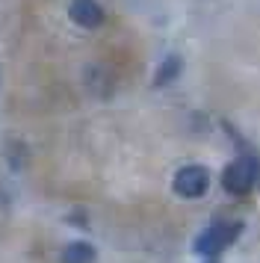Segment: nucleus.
Returning a JSON list of instances; mask_svg holds the SVG:
<instances>
[{"instance_id": "obj_1", "label": "nucleus", "mask_w": 260, "mask_h": 263, "mask_svg": "<svg viewBox=\"0 0 260 263\" xmlns=\"http://www.w3.org/2000/svg\"><path fill=\"white\" fill-rule=\"evenodd\" d=\"M243 231L239 222H213L210 228H204L195 239V251L198 254H207V257H216L219 251H225L231 242L236 239V234Z\"/></svg>"}, {"instance_id": "obj_2", "label": "nucleus", "mask_w": 260, "mask_h": 263, "mask_svg": "<svg viewBox=\"0 0 260 263\" xmlns=\"http://www.w3.org/2000/svg\"><path fill=\"white\" fill-rule=\"evenodd\" d=\"M254 178H257L254 160L251 157H239L234 163H228V168H225V175H222V186L231 195H246L254 186Z\"/></svg>"}, {"instance_id": "obj_3", "label": "nucleus", "mask_w": 260, "mask_h": 263, "mask_svg": "<svg viewBox=\"0 0 260 263\" xmlns=\"http://www.w3.org/2000/svg\"><path fill=\"white\" fill-rule=\"evenodd\" d=\"M210 186V175H207V168L198 166V163H192V166H183L177 168L175 175V192L180 198H201L204 192Z\"/></svg>"}, {"instance_id": "obj_4", "label": "nucleus", "mask_w": 260, "mask_h": 263, "mask_svg": "<svg viewBox=\"0 0 260 263\" xmlns=\"http://www.w3.org/2000/svg\"><path fill=\"white\" fill-rule=\"evenodd\" d=\"M68 18L77 27H83V30H95V27H101V21H104V9L95 0H74L68 6Z\"/></svg>"}, {"instance_id": "obj_5", "label": "nucleus", "mask_w": 260, "mask_h": 263, "mask_svg": "<svg viewBox=\"0 0 260 263\" xmlns=\"http://www.w3.org/2000/svg\"><path fill=\"white\" fill-rule=\"evenodd\" d=\"M183 68V62L177 53H169L163 62H160V68H157V77H154V86H169L172 80H177V74Z\"/></svg>"}, {"instance_id": "obj_6", "label": "nucleus", "mask_w": 260, "mask_h": 263, "mask_svg": "<svg viewBox=\"0 0 260 263\" xmlns=\"http://www.w3.org/2000/svg\"><path fill=\"white\" fill-rule=\"evenodd\" d=\"M62 263H95V249L89 242H68L62 249Z\"/></svg>"}]
</instances>
